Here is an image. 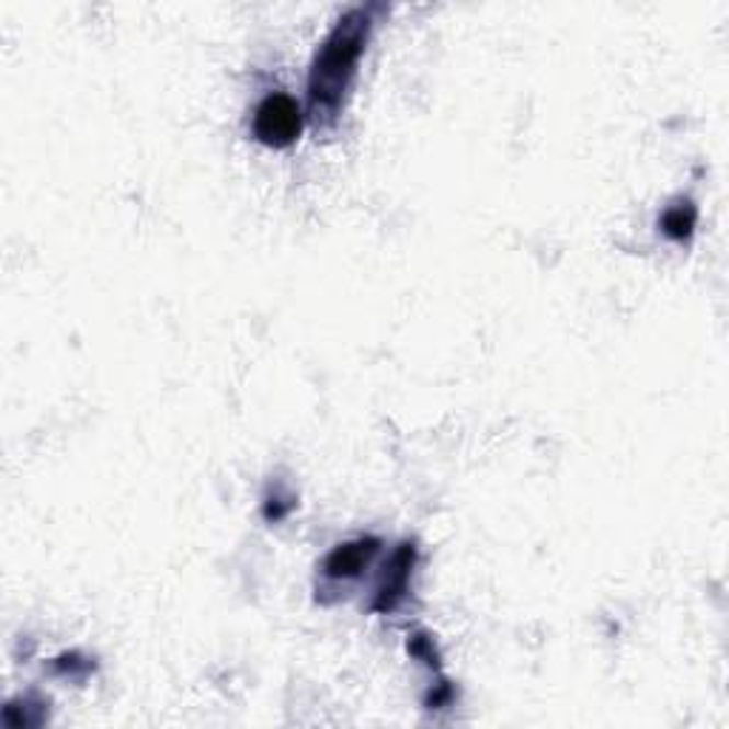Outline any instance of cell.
<instances>
[{
    "mask_svg": "<svg viewBox=\"0 0 729 729\" xmlns=\"http://www.w3.org/2000/svg\"><path fill=\"white\" fill-rule=\"evenodd\" d=\"M371 35V14L365 9H351L342 14L340 23L326 37L322 49L317 52L308 78L311 94V112L317 121H326L340 112L348 89L354 83L356 64H360L365 43Z\"/></svg>",
    "mask_w": 729,
    "mask_h": 729,
    "instance_id": "cell-1",
    "label": "cell"
},
{
    "mask_svg": "<svg viewBox=\"0 0 729 729\" xmlns=\"http://www.w3.org/2000/svg\"><path fill=\"white\" fill-rule=\"evenodd\" d=\"M303 132V112L299 103L288 94H271L257 106L254 114V135L265 146H291Z\"/></svg>",
    "mask_w": 729,
    "mask_h": 729,
    "instance_id": "cell-2",
    "label": "cell"
},
{
    "mask_svg": "<svg viewBox=\"0 0 729 729\" xmlns=\"http://www.w3.org/2000/svg\"><path fill=\"white\" fill-rule=\"evenodd\" d=\"M376 550H379L376 538H360V542L340 545L326 559V573L331 576V579H354V576H360L362 570L371 565Z\"/></svg>",
    "mask_w": 729,
    "mask_h": 729,
    "instance_id": "cell-3",
    "label": "cell"
},
{
    "mask_svg": "<svg viewBox=\"0 0 729 729\" xmlns=\"http://www.w3.org/2000/svg\"><path fill=\"white\" fill-rule=\"evenodd\" d=\"M411 567H413V547L402 545L394 553V561L385 567V579L376 590V610H394L397 602L408 590V579H411Z\"/></svg>",
    "mask_w": 729,
    "mask_h": 729,
    "instance_id": "cell-4",
    "label": "cell"
},
{
    "mask_svg": "<svg viewBox=\"0 0 729 729\" xmlns=\"http://www.w3.org/2000/svg\"><path fill=\"white\" fill-rule=\"evenodd\" d=\"M661 228H664L667 237H673V240H684V237L693 235L695 208L690 206V203H681V206L667 208V214L661 217Z\"/></svg>",
    "mask_w": 729,
    "mask_h": 729,
    "instance_id": "cell-5",
    "label": "cell"
}]
</instances>
